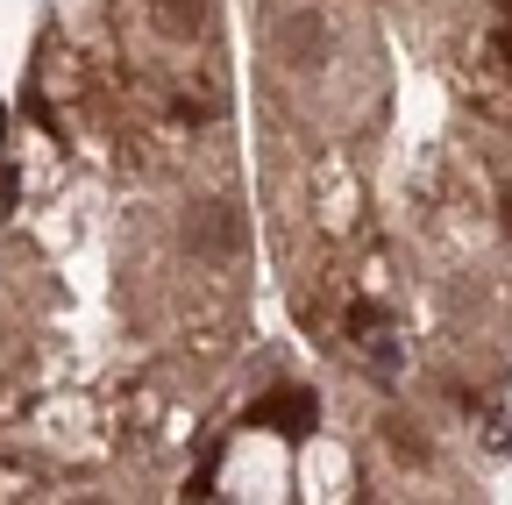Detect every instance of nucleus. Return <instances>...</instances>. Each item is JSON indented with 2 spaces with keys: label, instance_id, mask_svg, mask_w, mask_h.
I'll list each match as a JSON object with an SVG mask.
<instances>
[{
  "label": "nucleus",
  "instance_id": "1",
  "mask_svg": "<svg viewBox=\"0 0 512 505\" xmlns=\"http://www.w3.org/2000/svg\"><path fill=\"white\" fill-rule=\"evenodd\" d=\"M313 420H320V399H313L306 385H278L271 399H256V406H249V427H285V434H313Z\"/></svg>",
  "mask_w": 512,
  "mask_h": 505
},
{
  "label": "nucleus",
  "instance_id": "2",
  "mask_svg": "<svg viewBox=\"0 0 512 505\" xmlns=\"http://www.w3.org/2000/svg\"><path fill=\"white\" fill-rule=\"evenodd\" d=\"M150 15H157L164 36H192L207 22V0H150Z\"/></svg>",
  "mask_w": 512,
  "mask_h": 505
},
{
  "label": "nucleus",
  "instance_id": "3",
  "mask_svg": "<svg viewBox=\"0 0 512 505\" xmlns=\"http://www.w3.org/2000/svg\"><path fill=\"white\" fill-rule=\"evenodd\" d=\"M200 249H214V257H235V242H242V228H235V207H214V221L192 235Z\"/></svg>",
  "mask_w": 512,
  "mask_h": 505
},
{
  "label": "nucleus",
  "instance_id": "4",
  "mask_svg": "<svg viewBox=\"0 0 512 505\" xmlns=\"http://www.w3.org/2000/svg\"><path fill=\"white\" fill-rule=\"evenodd\" d=\"M349 335H356V342H377V335H384V306H377V299H356V306H349Z\"/></svg>",
  "mask_w": 512,
  "mask_h": 505
},
{
  "label": "nucleus",
  "instance_id": "5",
  "mask_svg": "<svg viewBox=\"0 0 512 505\" xmlns=\"http://www.w3.org/2000/svg\"><path fill=\"white\" fill-rule=\"evenodd\" d=\"M285 36H292L285 43L292 57H320V50H328V43H320V22H285Z\"/></svg>",
  "mask_w": 512,
  "mask_h": 505
},
{
  "label": "nucleus",
  "instance_id": "6",
  "mask_svg": "<svg viewBox=\"0 0 512 505\" xmlns=\"http://www.w3.org/2000/svg\"><path fill=\"white\" fill-rule=\"evenodd\" d=\"M185 498H214V456L192 470V484H185Z\"/></svg>",
  "mask_w": 512,
  "mask_h": 505
},
{
  "label": "nucleus",
  "instance_id": "7",
  "mask_svg": "<svg viewBox=\"0 0 512 505\" xmlns=\"http://www.w3.org/2000/svg\"><path fill=\"white\" fill-rule=\"evenodd\" d=\"M22 107H29V121H36V129H43V136H57V114H50V107H43V100H36V93H29V100H22Z\"/></svg>",
  "mask_w": 512,
  "mask_h": 505
},
{
  "label": "nucleus",
  "instance_id": "8",
  "mask_svg": "<svg viewBox=\"0 0 512 505\" xmlns=\"http://www.w3.org/2000/svg\"><path fill=\"white\" fill-rule=\"evenodd\" d=\"M498 57H505V65H512V22L498 29Z\"/></svg>",
  "mask_w": 512,
  "mask_h": 505
},
{
  "label": "nucleus",
  "instance_id": "9",
  "mask_svg": "<svg viewBox=\"0 0 512 505\" xmlns=\"http://www.w3.org/2000/svg\"><path fill=\"white\" fill-rule=\"evenodd\" d=\"M498 207H505V235H512V185H505V200H498Z\"/></svg>",
  "mask_w": 512,
  "mask_h": 505
},
{
  "label": "nucleus",
  "instance_id": "10",
  "mask_svg": "<svg viewBox=\"0 0 512 505\" xmlns=\"http://www.w3.org/2000/svg\"><path fill=\"white\" fill-rule=\"evenodd\" d=\"M505 15H512V0H505Z\"/></svg>",
  "mask_w": 512,
  "mask_h": 505
}]
</instances>
